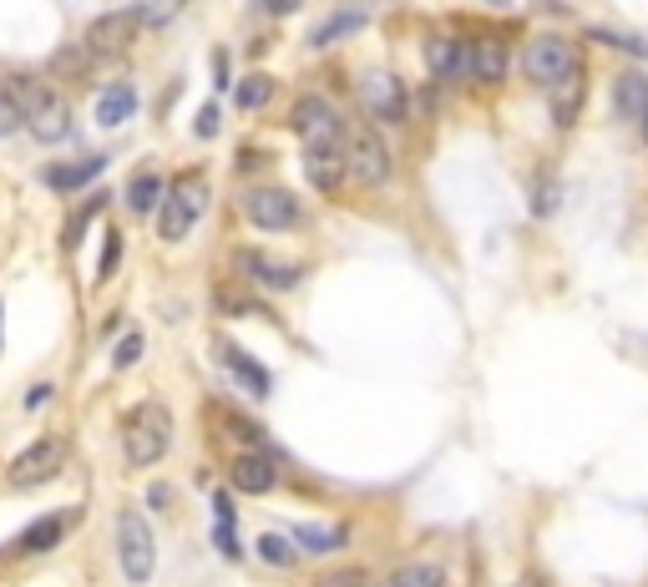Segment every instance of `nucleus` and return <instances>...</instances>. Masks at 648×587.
Listing matches in <instances>:
<instances>
[{
	"instance_id": "obj_1",
	"label": "nucleus",
	"mask_w": 648,
	"mask_h": 587,
	"mask_svg": "<svg viewBox=\"0 0 648 587\" xmlns=\"http://www.w3.org/2000/svg\"><path fill=\"white\" fill-rule=\"evenodd\" d=\"M5 92L21 102V117H26V132L36 137V143H67L71 137V106L52 81L26 77V71H21V77H11Z\"/></svg>"
},
{
	"instance_id": "obj_2",
	"label": "nucleus",
	"mask_w": 648,
	"mask_h": 587,
	"mask_svg": "<svg viewBox=\"0 0 648 587\" xmlns=\"http://www.w3.org/2000/svg\"><path fill=\"white\" fill-rule=\"evenodd\" d=\"M168 445H172V410L168 405L147 400L122 420V451H127V466H137V471L158 466V461L168 456Z\"/></svg>"
},
{
	"instance_id": "obj_3",
	"label": "nucleus",
	"mask_w": 648,
	"mask_h": 587,
	"mask_svg": "<svg viewBox=\"0 0 648 587\" xmlns=\"http://www.w3.org/2000/svg\"><path fill=\"white\" fill-rule=\"evenodd\" d=\"M208 183H203L198 172H183V178H172L168 197H162L158 208V238L162 244H183L193 234V223L208 213Z\"/></svg>"
},
{
	"instance_id": "obj_4",
	"label": "nucleus",
	"mask_w": 648,
	"mask_h": 587,
	"mask_svg": "<svg viewBox=\"0 0 648 587\" xmlns=\"http://www.w3.org/2000/svg\"><path fill=\"white\" fill-rule=\"evenodd\" d=\"M578 46H572L568 36H532L527 46H522V77L532 81V87H543V92H553L557 81L568 77V71H578Z\"/></svg>"
},
{
	"instance_id": "obj_5",
	"label": "nucleus",
	"mask_w": 648,
	"mask_h": 587,
	"mask_svg": "<svg viewBox=\"0 0 648 587\" xmlns=\"http://www.w3.org/2000/svg\"><path fill=\"white\" fill-rule=\"evenodd\" d=\"M344 162H350V178L360 188H385L390 172H396V157H390V147H385V137L375 127L344 132Z\"/></svg>"
},
{
	"instance_id": "obj_6",
	"label": "nucleus",
	"mask_w": 648,
	"mask_h": 587,
	"mask_svg": "<svg viewBox=\"0 0 648 587\" xmlns=\"http://www.w3.org/2000/svg\"><path fill=\"white\" fill-rule=\"evenodd\" d=\"M117 557L133 583H152L158 548H152V527L143 522V511H117Z\"/></svg>"
},
{
	"instance_id": "obj_7",
	"label": "nucleus",
	"mask_w": 648,
	"mask_h": 587,
	"mask_svg": "<svg viewBox=\"0 0 648 587\" xmlns=\"http://www.w3.org/2000/svg\"><path fill=\"white\" fill-rule=\"evenodd\" d=\"M61 466H67V445L56 441V436H41V441H31L26 451L11 461L5 482H11L15 492H31V486H46V482H52Z\"/></svg>"
},
{
	"instance_id": "obj_8",
	"label": "nucleus",
	"mask_w": 648,
	"mask_h": 587,
	"mask_svg": "<svg viewBox=\"0 0 648 587\" xmlns=\"http://www.w3.org/2000/svg\"><path fill=\"white\" fill-rule=\"evenodd\" d=\"M243 213H249L253 228H269V234H284V228H299V223H305L299 197L284 193V188H249V193H243Z\"/></svg>"
},
{
	"instance_id": "obj_9",
	"label": "nucleus",
	"mask_w": 648,
	"mask_h": 587,
	"mask_svg": "<svg viewBox=\"0 0 648 587\" xmlns=\"http://www.w3.org/2000/svg\"><path fill=\"white\" fill-rule=\"evenodd\" d=\"M289 127L299 132V143H344L340 132H344V122H340V112H334V102H325V97H299L294 102V112H289Z\"/></svg>"
},
{
	"instance_id": "obj_10",
	"label": "nucleus",
	"mask_w": 648,
	"mask_h": 587,
	"mask_svg": "<svg viewBox=\"0 0 648 587\" xmlns=\"http://www.w3.org/2000/svg\"><path fill=\"white\" fill-rule=\"evenodd\" d=\"M137 11L127 5V11H106V15H96L92 26H87V52L92 56H122L127 46L137 41Z\"/></svg>"
},
{
	"instance_id": "obj_11",
	"label": "nucleus",
	"mask_w": 648,
	"mask_h": 587,
	"mask_svg": "<svg viewBox=\"0 0 648 587\" xmlns=\"http://www.w3.org/2000/svg\"><path fill=\"white\" fill-rule=\"evenodd\" d=\"M360 102L371 106L380 122H406V112H410V92L400 87V77H390V71H365V81H360Z\"/></svg>"
},
{
	"instance_id": "obj_12",
	"label": "nucleus",
	"mask_w": 648,
	"mask_h": 587,
	"mask_svg": "<svg viewBox=\"0 0 648 587\" xmlns=\"http://www.w3.org/2000/svg\"><path fill=\"white\" fill-rule=\"evenodd\" d=\"M425 66L436 81H471V41L466 36H431L425 41Z\"/></svg>"
},
{
	"instance_id": "obj_13",
	"label": "nucleus",
	"mask_w": 648,
	"mask_h": 587,
	"mask_svg": "<svg viewBox=\"0 0 648 587\" xmlns=\"http://www.w3.org/2000/svg\"><path fill=\"white\" fill-rule=\"evenodd\" d=\"M305 178L319 188V193H340L344 178H350L344 143H309L305 147Z\"/></svg>"
},
{
	"instance_id": "obj_14",
	"label": "nucleus",
	"mask_w": 648,
	"mask_h": 587,
	"mask_svg": "<svg viewBox=\"0 0 648 587\" xmlns=\"http://www.w3.org/2000/svg\"><path fill=\"white\" fill-rule=\"evenodd\" d=\"M582 106H588V66L568 71V77H562L553 92H547V112H553V127H557V132H572V127H578Z\"/></svg>"
},
{
	"instance_id": "obj_15",
	"label": "nucleus",
	"mask_w": 648,
	"mask_h": 587,
	"mask_svg": "<svg viewBox=\"0 0 648 587\" xmlns=\"http://www.w3.org/2000/svg\"><path fill=\"white\" fill-rule=\"evenodd\" d=\"M512 71V46L502 36H477L471 41V81L477 87H502Z\"/></svg>"
},
{
	"instance_id": "obj_16",
	"label": "nucleus",
	"mask_w": 648,
	"mask_h": 587,
	"mask_svg": "<svg viewBox=\"0 0 648 587\" xmlns=\"http://www.w3.org/2000/svg\"><path fill=\"white\" fill-rule=\"evenodd\" d=\"M274 461L264 456V451H239V456L228 461V486L243 496H264L269 486H274Z\"/></svg>"
},
{
	"instance_id": "obj_17",
	"label": "nucleus",
	"mask_w": 648,
	"mask_h": 587,
	"mask_svg": "<svg viewBox=\"0 0 648 587\" xmlns=\"http://www.w3.org/2000/svg\"><path fill=\"white\" fill-rule=\"evenodd\" d=\"M613 112H618L623 122H634V127L648 117V71L628 66V71L613 77Z\"/></svg>"
},
{
	"instance_id": "obj_18",
	"label": "nucleus",
	"mask_w": 648,
	"mask_h": 587,
	"mask_svg": "<svg viewBox=\"0 0 648 587\" xmlns=\"http://www.w3.org/2000/svg\"><path fill=\"white\" fill-rule=\"evenodd\" d=\"M365 21H371V11H365V5H340V11H334L330 21H325V26H315L309 46H319V52H325V46H334V41L355 36V31L365 26Z\"/></svg>"
},
{
	"instance_id": "obj_19",
	"label": "nucleus",
	"mask_w": 648,
	"mask_h": 587,
	"mask_svg": "<svg viewBox=\"0 0 648 587\" xmlns=\"http://www.w3.org/2000/svg\"><path fill=\"white\" fill-rule=\"evenodd\" d=\"M67 527H71V511H52V517H41V522H31L26 532H21L15 552H46V548H56Z\"/></svg>"
},
{
	"instance_id": "obj_20",
	"label": "nucleus",
	"mask_w": 648,
	"mask_h": 587,
	"mask_svg": "<svg viewBox=\"0 0 648 587\" xmlns=\"http://www.w3.org/2000/svg\"><path fill=\"white\" fill-rule=\"evenodd\" d=\"M218 354H224V365L234 370V380H239V385H249L253 395H269V370L259 365L249 350H239V345H224Z\"/></svg>"
},
{
	"instance_id": "obj_21",
	"label": "nucleus",
	"mask_w": 648,
	"mask_h": 587,
	"mask_svg": "<svg viewBox=\"0 0 648 587\" xmlns=\"http://www.w3.org/2000/svg\"><path fill=\"white\" fill-rule=\"evenodd\" d=\"M243 269H249L259 284H269V289H289V284H299V269L294 263H274V259H264L259 248H243Z\"/></svg>"
},
{
	"instance_id": "obj_22",
	"label": "nucleus",
	"mask_w": 648,
	"mask_h": 587,
	"mask_svg": "<svg viewBox=\"0 0 648 587\" xmlns=\"http://www.w3.org/2000/svg\"><path fill=\"white\" fill-rule=\"evenodd\" d=\"M133 112H137V92H133V87H106V92L96 97V122H102V127H122Z\"/></svg>"
},
{
	"instance_id": "obj_23",
	"label": "nucleus",
	"mask_w": 648,
	"mask_h": 587,
	"mask_svg": "<svg viewBox=\"0 0 648 587\" xmlns=\"http://www.w3.org/2000/svg\"><path fill=\"white\" fill-rule=\"evenodd\" d=\"M582 36L593 41V46H613V52L623 56H644L648 61V36H638V31H613V26H588Z\"/></svg>"
},
{
	"instance_id": "obj_24",
	"label": "nucleus",
	"mask_w": 648,
	"mask_h": 587,
	"mask_svg": "<svg viewBox=\"0 0 648 587\" xmlns=\"http://www.w3.org/2000/svg\"><path fill=\"white\" fill-rule=\"evenodd\" d=\"M274 77H264V71H253V77H243L239 87H234V102H239V112H259V106L274 102Z\"/></svg>"
},
{
	"instance_id": "obj_25",
	"label": "nucleus",
	"mask_w": 648,
	"mask_h": 587,
	"mask_svg": "<svg viewBox=\"0 0 648 587\" xmlns=\"http://www.w3.org/2000/svg\"><path fill=\"white\" fill-rule=\"evenodd\" d=\"M96 168H102V157H87V162H71V168H46V188L56 193H77L81 183H92Z\"/></svg>"
},
{
	"instance_id": "obj_26",
	"label": "nucleus",
	"mask_w": 648,
	"mask_h": 587,
	"mask_svg": "<svg viewBox=\"0 0 648 587\" xmlns=\"http://www.w3.org/2000/svg\"><path fill=\"white\" fill-rule=\"evenodd\" d=\"M385 587H446V573L436 562H406L400 573L385 577Z\"/></svg>"
},
{
	"instance_id": "obj_27",
	"label": "nucleus",
	"mask_w": 648,
	"mask_h": 587,
	"mask_svg": "<svg viewBox=\"0 0 648 587\" xmlns=\"http://www.w3.org/2000/svg\"><path fill=\"white\" fill-rule=\"evenodd\" d=\"M305 552H340L350 542V527H294Z\"/></svg>"
},
{
	"instance_id": "obj_28",
	"label": "nucleus",
	"mask_w": 648,
	"mask_h": 587,
	"mask_svg": "<svg viewBox=\"0 0 648 587\" xmlns=\"http://www.w3.org/2000/svg\"><path fill=\"white\" fill-rule=\"evenodd\" d=\"M127 208L133 213H158L162 208V178L158 172H143V178L127 188Z\"/></svg>"
},
{
	"instance_id": "obj_29",
	"label": "nucleus",
	"mask_w": 648,
	"mask_h": 587,
	"mask_svg": "<svg viewBox=\"0 0 648 587\" xmlns=\"http://www.w3.org/2000/svg\"><path fill=\"white\" fill-rule=\"evenodd\" d=\"M183 5H187V0H133L137 21H143V26H158V31L178 21V15H183Z\"/></svg>"
},
{
	"instance_id": "obj_30",
	"label": "nucleus",
	"mask_w": 648,
	"mask_h": 587,
	"mask_svg": "<svg viewBox=\"0 0 648 587\" xmlns=\"http://www.w3.org/2000/svg\"><path fill=\"white\" fill-rule=\"evenodd\" d=\"M259 552H264V562H274V567H289L294 562V542L289 537H278V532L259 537Z\"/></svg>"
},
{
	"instance_id": "obj_31",
	"label": "nucleus",
	"mask_w": 648,
	"mask_h": 587,
	"mask_svg": "<svg viewBox=\"0 0 648 587\" xmlns=\"http://www.w3.org/2000/svg\"><path fill=\"white\" fill-rule=\"evenodd\" d=\"M315 587H385V577H371V573H360V567H344V573L319 577Z\"/></svg>"
},
{
	"instance_id": "obj_32",
	"label": "nucleus",
	"mask_w": 648,
	"mask_h": 587,
	"mask_svg": "<svg viewBox=\"0 0 648 587\" xmlns=\"http://www.w3.org/2000/svg\"><path fill=\"white\" fill-rule=\"evenodd\" d=\"M26 127V117H21V102H15L11 92H0V137H11V132Z\"/></svg>"
},
{
	"instance_id": "obj_33",
	"label": "nucleus",
	"mask_w": 648,
	"mask_h": 587,
	"mask_svg": "<svg viewBox=\"0 0 648 587\" xmlns=\"http://www.w3.org/2000/svg\"><path fill=\"white\" fill-rule=\"evenodd\" d=\"M117 259H122V234H117V228H112V234H106L102 269H96V284H106V279H112V269H117Z\"/></svg>"
},
{
	"instance_id": "obj_34",
	"label": "nucleus",
	"mask_w": 648,
	"mask_h": 587,
	"mask_svg": "<svg viewBox=\"0 0 648 587\" xmlns=\"http://www.w3.org/2000/svg\"><path fill=\"white\" fill-rule=\"evenodd\" d=\"M193 132H198V137H213V132H218V106H198V117H193Z\"/></svg>"
},
{
	"instance_id": "obj_35",
	"label": "nucleus",
	"mask_w": 648,
	"mask_h": 587,
	"mask_svg": "<svg viewBox=\"0 0 648 587\" xmlns=\"http://www.w3.org/2000/svg\"><path fill=\"white\" fill-rule=\"evenodd\" d=\"M137 354H143V335H127V345H117L112 360H117V370H122V365H137Z\"/></svg>"
},
{
	"instance_id": "obj_36",
	"label": "nucleus",
	"mask_w": 648,
	"mask_h": 587,
	"mask_svg": "<svg viewBox=\"0 0 648 587\" xmlns=\"http://www.w3.org/2000/svg\"><path fill=\"white\" fill-rule=\"evenodd\" d=\"M56 71H71V77H77V71H87V56H77V46H67V52L56 56Z\"/></svg>"
},
{
	"instance_id": "obj_37",
	"label": "nucleus",
	"mask_w": 648,
	"mask_h": 587,
	"mask_svg": "<svg viewBox=\"0 0 648 587\" xmlns=\"http://www.w3.org/2000/svg\"><path fill=\"white\" fill-rule=\"evenodd\" d=\"M92 208H96V203H92ZM92 208H87V213H77V218H71V228H67V248H77V238L87 234V223H92Z\"/></svg>"
},
{
	"instance_id": "obj_38",
	"label": "nucleus",
	"mask_w": 648,
	"mask_h": 587,
	"mask_svg": "<svg viewBox=\"0 0 648 587\" xmlns=\"http://www.w3.org/2000/svg\"><path fill=\"white\" fill-rule=\"evenodd\" d=\"M168 486H152V492H147V501H152V507H168Z\"/></svg>"
},
{
	"instance_id": "obj_39",
	"label": "nucleus",
	"mask_w": 648,
	"mask_h": 587,
	"mask_svg": "<svg viewBox=\"0 0 648 587\" xmlns=\"http://www.w3.org/2000/svg\"><path fill=\"white\" fill-rule=\"evenodd\" d=\"M269 5H274V15H289L294 5H299V0H269Z\"/></svg>"
},
{
	"instance_id": "obj_40",
	"label": "nucleus",
	"mask_w": 648,
	"mask_h": 587,
	"mask_svg": "<svg viewBox=\"0 0 648 587\" xmlns=\"http://www.w3.org/2000/svg\"><path fill=\"white\" fill-rule=\"evenodd\" d=\"M638 143H644V147H648V117H644V122H638Z\"/></svg>"
},
{
	"instance_id": "obj_41",
	"label": "nucleus",
	"mask_w": 648,
	"mask_h": 587,
	"mask_svg": "<svg viewBox=\"0 0 648 587\" xmlns=\"http://www.w3.org/2000/svg\"><path fill=\"white\" fill-rule=\"evenodd\" d=\"M487 5H497V11H507V5H512V0H487Z\"/></svg>"
}]
</instances>
